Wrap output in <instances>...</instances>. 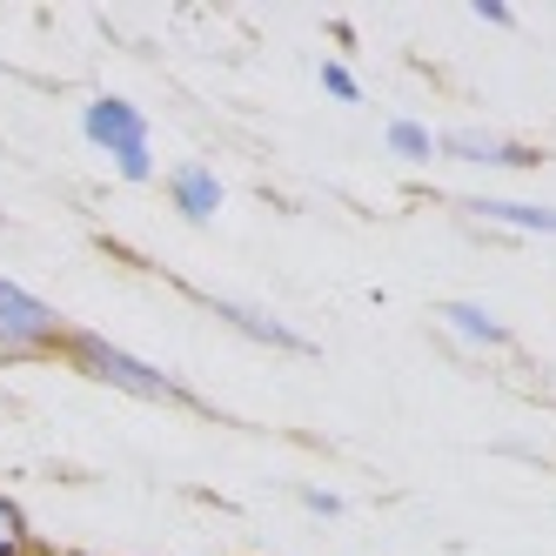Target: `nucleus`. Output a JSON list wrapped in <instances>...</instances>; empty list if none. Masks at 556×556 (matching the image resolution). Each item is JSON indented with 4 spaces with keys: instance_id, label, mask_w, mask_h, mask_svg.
<instances>
[{
    "instance_id": "nucleus-1",
    "label": "nucleus",
    "mask_w": 556,
    "mask_h": 556,
    "mask_svg": "<svg viewBox=\"0 0 556 556\" xmlns=\"http://www.w3.org/2000/svg\"><path fill=\"white\" fill-rule=\"evenodd\" d=\"M54 355H67V363L81 369L88 382H108V389H122V395H148V403H181V382H175V376H162L154 363H141V355L114 349V342H101V336H88V329H67Z\"/></svg>"
},
{
    "instance_id": "nucleus-2",
    "label": "nucleus",
    "mask_w": 556,
    "mask_h": 556,
    "mask_svg": "<svg viewBox=\"0 0 556 556\" xmlns=\"http://www.w3.org/2000/svg\"><path fill=\"white\" fill-rule=\"evenodd\" d=\"M61 336H67L61 315L34 289H21V282L0 275V349L8 355H48V349H61Z\"/></svg>"
},
{
    "instance_id": "nucleus-3",
    "label": "nucleus",
    "mask_w": 556,
    "mask_h": 556,
    "mask_svg": "<svg viewBox=\"0 0 556 556\" xmlns=\"http://www.w3.org/2000/svg\"><path fill=\"white\" fill-rule=\"evenodd\" d=\"M81 135L122 162V154H141V148H148V114H141L135 101H122V94H94V101L81 108Z\"/></svg>"
},
{
    "instance_id": "nucleus-4",
    "label": "nucleus",
    "mask_w": 556,
    "mask_h": 556,
    "mask_svg": "<svg viewBox=\"0 0 556 556\" xmlns=\"http://www.w3.org/2000/svg\"><path fill=\"white\" fill-rule=\"evenodd\" d=\"M435 154H456V162H483V168H536L543 154L509 141V135H490V128H450L435 141Z\"/></svg>"
},
{
    "instance_id": "nucleus-5",
    "label": "nucleus",
    "mask_w": 556,
    "mask_h": 556,
    "mask_svg": "<svg viewBox=\"0 0 556 556\" xmlns=\"http://www.w3.org/2000/svg\"><path fill=\"white\" fill-rule=\"evenodd\" d=\"M168 202L181 208V222H215L222 215V181H215V168H175L168 175Z\"/></svg>"
},
{
    "instance_id": "nucleus-6",
    "label": "nucleus",
    "mask_w": 556,
    "mask_h": 556,
    "mask_svg": "<svg viewBox=\"0 0 556 556\" xmlns=\"http://www.w3.org/2000/svg\"><path fill=\"white\" fill-rule=\"evenodd\" d=\"M463 208L483 215V222H503V228H523V235H556V208H549V202H503V194H469Z\"/></svg>"
},
{
    "instance_id": "nucleus-7",
    "label": "nucleus",
    "mask_w": 556,
    "mask_h": 556,
    "mask_svg": "<svg viewBox=\"0 0 556 556\" xmlns=\"http://www.w3.org/2000/svg\"><path fill=\"white\" fill-rule=\"evenodd\" d=\"M208 308L222 315V323H235L242 336H255V342H268V349H302V336L295 329H282L275 315H262V308H249V302H228V295H208Z\"/></svg>"
},
{
    "instance_id": "nucleus-8",
    "label": "nucleus",
    "mask_w": 556,
    "mask_h": 556,
    "mask_svg": "<svg viewBox=\"0 0 556 556\" xmlns=\"http://www.w3.org/2000/svg\"><path fill=\"white\" fill-rule=\"evenodd\" d=\"M443 323H450L463 342H483V349H503V342H509V329L496 323L490 308H476V302H443Z\"/></svg>"
},
{
    "instance_id": "nucleus-9",
    "label": "nucleus",
    "mask_w": 556,
    "mask_h": 556,
    "mask_svg": "<svg viewBox=\"0 0 556 556\" xmlns=\"http://www.w3.org/2000/svg\"><path fill=\"white\" fill-rule=\"evenodd\" d=\"M0 556H41L34 523H27V509H21L14 496H0Z\"/></svg>"
},
{
    "instance_id": "nucleus-10",
    "label": "nucleus",
    "mask_w": 556,
    "mask_h": 556,
    "mask_svg": "<svg viewBox=\"0 0 556 556\" xmlns=\"http://www.w3.org/2000/svg\"><path fill=\"white\" fill-rule=\"evenodd\" d=\"M389 148L395 154H403V162H435V135L422 128V122H409V114H395V122H389Z\"/></svg>"
},
{
    "instance_id": "nucleus-11",
    "label": "nucleus",
    "mask_w": 556,
    "mask_h": 556,
    "mask_svg": "<svg viewBox=\"0 0 556 556\" xmlns=\"http://www.w3.org/2000/svg\"><path fill=\"white\" fill-rule=\"evenodd\" d=\"M323 94H329V101H349V108H355V101H363V81H355V74H349L342 61H323Z\"/></svg>"
},
{
    "instance_id": "nucleus-12",
    "label": "nucleus",
    "mask_w": 556,
    "mask_h": 556,
    "mask_svg": "<svg viewBox=\"0 0 556 556\" xmlns=\"http://www.w3.org/2000/svg\"><path fill=\"white\" fill-rule=\"evenodd\" d=\"M302 503H308L315 516H342V496H336V490H302Z\"/></svg>"
},
{
    "instance_id": "nucleus-13",
    "label": "nucleus",
    "mask_w": 556,
    "mask_h": 556,
    "mask_svg": "<svg viewBox=\"0 0 556 556\" xmlns=\"http://www.w3.org/2000/svg\"><path fill=\"white\" fill-rule=\"evenodd\" d=\"M469 8H476V21H490V27H509V8H503V0H469Z\"/></svg>"
},
{
    "instance_id": "nucleus-14",
    "label": "nucleus",
    "mask_w": 556,
    "mask_h": 556,
    "mask_svg": "<svg viewBox=\"0 0 556 556\" xmlns=\"http://www.w3.org/2000/svg\"><path fill=\"white\" fill-rule=\"evenodd\" d=\"M41 556H88V549H41Z\"/></svg>"
}]
</instances>
